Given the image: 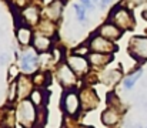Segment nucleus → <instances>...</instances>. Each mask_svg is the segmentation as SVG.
<instances>
[{"instance_id": "14", "label": "nucleus", "mask_w": 147, "mask_h": 128, "mask_svg": "<svg viewBox=\"0 0 147 128\" xmlns=\"http://www.w3.org/2000/svg\"><path fill=\"white\" fill-rule=\"evenodd\" d=\"M64 1L66 0H53L51 3H49V6L45 9L43 11V17L49 19L51 21H59L63 13V7H64Z\"/></svg>"}, {"instance_id": "25", "label": "nucleus", "mask_w": 147, "mask_h": 128, "mask_svg": "<svg viewBox=\"0 0 147 128\" xmlns=\"http://www.w3.org/2000/svg\"><path fill=\"white\" fill-rule=\"evenodd\" d=\"M120 100L117 98V95L114 92H109L107 94V107H113V108H117L120 110ZM121 111V110H120Z\"/></svg>"}, {"instance_id": "11", "label": "nucleus", "mask_w": 147, "mask_h": 128, "mask_svg": "<svg viewBox=\"0 0 147 128\" xmlns=\"http://www.w3.org/2000/svg\"><path fill=\"white\" fill-rule=\"evenodd\" d=\"M16 83H17V98L19 100H26L30 97V94L33 92V87H34V83L33 80L26 76V74H20L17 76L16 78Z\"/></svg>"}, {"instance_id": "12", "label": "nucleus", "mask_w": 147, "mask_h": 128, "mask_svg": "<svg viewBox=\"0 0 147 128\" xmlns=\"http://www.w3.org/2000/svg\"><path fill=\"white\" fill-rule=\"evenodd\" d=\"M96 33L100 34V36H103V37H106V39L110 40V42H116V40H119V39L123 36V30L119 29V27H117L114 23H111V21L103 23L97 30H96Z\"/></svg>"}, {"instance_id": "26", "label": "nucleus", "mask_w": 147, "mask_h": 128, "mask_svg": "<svg viewBox=\"0 0 147 128\" xmlns=\"http://www.w3.org/2000/svg\"><path fill=\"white\" fill-rule=\"evenodd\" d=\"M17 98V83L16 80L10 83V87H9V97H7V101L9 103H13L14 100Z\"/></svg>"}, {"instance_id": "32", "label": "nucleus", "mask_w": 147, "mask_h": 128, "mask_svg": "<svg viewBox=\"0 0 147 128\" xmlns=\"http://www.w3.org/2000/svg\"><path fill=\"white\" fill-rule=\"evenodd\" d=\"M83 128H92V127H83Z\"/></svg>"}, {"instance_id": "27", "label": "nucleus", "mask_w": 147, "mask_h": 128, "mask_svg": "<svg viewBox=\"0 0 147 128\" xmlns=\"http://www.w3.org/2000/svg\"><path fill=\"white\" fill-rule=\"evenodd\" d=\"M124 3V6H127L129 9H136V7H140V6H143V4H146L147 0H124L123 1Z\"/></svg>"}, {"instance_id": "18", "label": "nucleus", "mask_w": 147, "mask_h": 128, "mask_svg": "<svg viewBox=\"0 0 147 128\" xmlns=\"http://www.w3.org/2000/svg\"><path fill=\"white\" fill-rule=\"evenodd\" d=\"M33 31H32V27L29 26H22L19 29H16V39L20 46L23 47H27L30 46L32 42H33Z\"/></svg>"}, {"instance_id": "22", "label": "nucleus", "mask_w": 147, "mask_h": 128, "mask_svg": "<svg viewBox=\"0 0 147 128\" xmlns=\"http://www.w3.org/2000/svg\"><path fill=\"white\" fill-rule=\"evenodd\" d=\"M45 94H46L45 88H34L29 98L32 100V103H33L36 107L46 105V104H47V98H46V95H45Z\"/></svg>"}, {"instance_id": "29", "label": "nucleus", "mask_w": 147, "mask_h": 128, "mask_svg": "<svg viewBox=\"0 0 147 128\" xmlns=\"http://www.w3.org/2000/svg\"><path fill=\"white\" fill-rule=\"evenodd\" d=\"M80 3L87 9V11H92V10H94V3L92 1V0H80Z\"/></svg>"}, {"instance_id": "13", "label": "nucleus", "mask_w": 147, "mask_h": 128, "mask_svg": "<svg viewBox=\"0 0 147 128\" xmlns=\"http://www.w3.org/2000/svg\"><path fill=\"white\" fill-rule=\"evenodd\" d=\"M32 47L39 53V54H45L53 48V39L49 36H45L42 33H34L33 36V42H32Z\"/></svg>"}, {"instance_id": "6", "label": "nucleus", "mask_w": 147, "mask_h": 128, "mask_svg": "<svg viewBox=\"0 0 147 128\" xmlns=\"http://www.w3.org/2000/svg\"><path fill=\"white\" fill-rule=\"evenodd\" d=\"M56 77L59 80V83L61 84V87L66 90V88H73L77 84V74L70 68V66L67 64L66 58L60 60V63L57 64V68H56Z\"/></svg>"}, {"instance_id": "2", "label": "nucleus", "mask_w": 147, "mask_h": 128, "mask_svg": "<svg viewBox=\"0 0 147 128\" xmlns=\"http://www.w3.org/2000/svg\"><path fill=\"white\" fill-rule=\"evenodd\" d=\"M16 118L23 128H34L37 118V107L32 103L30 98L20 100L16 107Z\"/></svg>"}, {"instance_id": "10", "label": "nucleus", "mask_w": 147, "mask_h": 128, "mask_svg": "<svg viewBox=\"0 0 147 128\" xmlns=\"http://www.w3.org/2000/svg\"><path fill=\"white\" fill-rule=\"evenodd\" d=\"M22 17H23L26 26H29V27L36 26L37 27V24L42 20V11H40L37 4L32 3V4L26 6L24 9H22Z\"/></svg>"}, {"instance_id": "30", "label": "nucleus", "mask_w": 147, "mask_h": 128, "mask_svg": "<svg viewBox=\"0 0 147 128\" xmlns=\"http://www.w3.org/2000/svg\"><path fill=\"white\" fill-rule=\"evenodd\" d=\"M110 3H111V0H98V6H100V9H106Z\"/></svg>"}, {"instance_id": "15", "label": "nucleus", "mask_w": 147, "mask_h": 128, "mask_svg": "<svg viewBox=\"0 0 147 128\" xmlns=\"http://www.w3.org/2000/svg\"><path fill=\"white\" fill-rule=\"evenodd\" d=\"M120 118H121V111L117 108H113V107H107L101 113V123L106 127H116L120 123Z\"/></svg>"}, {"instance_id": "5", "label": "nucleus", "mask_w": 147, "mask_h": 128, "mask_svg": "<svg viewBox=\"0 0 147 128\" xmlns=\"http://www.w3.org/2000/svg\"><path fill=\"white\" fill-rule=\"evenodd\" d=\"M127 51L133 60L143 64L147 61V36H134L130 39Z\"/></svg>"}, {"instance_id": "20", "label": "nucleus", "mask_w": 147, "mask_h": 128, "mask_svg": "<svg viewBox=\"0 0 147 128\" xmlns=\"http://www.w3.org/2000/svg\"><path fill=\"white\" fill-rule=\"evenodd\" d=\"M142 76H143V68L142 67H139V68H136L133 73H130V74H127L124 78H123V87H124V90H131L136 83L142 78Z\"/></svg>"}, {"instance_id": "24", "label": "nucleus", "mask_w": 147, "mask_h": 128, "mask_svg": "<svg viewBox=\"0 0 147 128\" xmlns=\"http://www.w3.org/2000/svg\"><path fill=\"white\" fill-rule=\"evenodd\" d=\"M73 9H74V13H76V17L80 23H86L87 21V9L82 4V3H76L73 4Z\"/></svg>"}, {"instance_id": "8", "label": "nucleus", "mask_w": 147, "mask_h": 128, "mask_svg": "<svg viewBox=\"0 0 147 128\" xmlns=\"http://www.w3.org/2000/svg\"><path fill=\"white\" fill-rule=\"evenodd\" d=\"M67 64L70 66V68L79 76V77H84L90 73V63L87 56H80V54H74L71 53L70 56L66 57Z\"/></svg>"}, {"instance_id": "3", "label": "nucleus", "mask_w": 147, "mask_h": 128, "mask_svg": "<svg viewBox=\"0 0 147 128\" xmlns=\"http://www.w3.org/2000/svg\"><path fill=\"white\" fill-rule=\"evenodd\" d=\"M60 108L63 110L66 115L71 118L79 115V113L82 111V103H80V94L74 87L66 88L63 91L61 98H60Z\"/></svg>"}, {"instance_id": "9", "label": "nucleus", "mask_w": 147, "mask_h": 128, "mask_svg": "<svg viewBox=\"0 0 147 128\" xmlns=\"http://www.w3.org/2000/svg\"><path fill=\"white\" fill-rule=\"evenodd\" d=\"M79 94H80V103H82L83 111H92L98 105V97L92 87L82 88V91Z\"/></svg>"}, {"instance_id": "21", "label": "nucleus", "mask_w": 147, "mask_h": 128, "mask_svg": "<svg viewBox=\"0 0 147 128\" xmlns=\"http://www.w3.org/2000/svg\"><path fill=\"white\" fill-rule=\"evenodd\" d=\"M32 80L37 88H45L50 84V73L49 71H37L33 74Z\"/></svg>"}, {"instance_id": "1", "label": "nucleus", "mask_w": 147, "mask_h": 128, "mask_svg": "<svg viewBox=\"0 0 147 128\" xmlns=\"http://www.w3.org/2000/svg\"><path fill=\"white\" fill-rule=\"evenodd\" d=\"M107 21L114 23L119 29H121L123 31L126 30H131L136 24L134 16H133V10L129 9L127 6H124L123 1L117 3L109 13Z\"/></svg>"}, {"instance_id": "4", "label": "nucleus", "mask_w": 147, "mask_h": 128, "mask_svg": "<svg viewBox=\"0 0 147 128\" xmlns=\"http://www.w3.org/2000/svg\"><path fill=\"white\" fill-rule=\"evenodd\" d=\"M39 64H40V54L32 47L24 48L22 56H20V70L26 76H33L34 73L39 71Z\"/></svg>"}, {"instance_id": "19", "label": "nucleus", "mask_w": 147, "mask_h": 128, "mask_svg": "<svg viewBox=\"0 0 147 128\" xmlns=\"http://www.w3.org/2000/svg\"><path fill=\"white\" fill-rule=\"evenodd\" d=\"M37 31L53 39V37H56V23L49 20V19H45L43 17L40 20V23L37 24Z\"/></svg>"}, {"instance_id": "28", "label": "nucleus", "mask_w": 147, "mask_h": 128, "mask_svg": "<svg viewBox=\"0 0 147 128\" xmlns=\"http://www.w3.org/2000/svg\"><path fill=\"white\" fill-rule=\"evenodd\" d=\"M14 1V6L20 7V9H24L26 6L32 4V0H13Z\"/></svg>"}, {"instance_id": "7", "label": "nucleus", "mask_w": 147, "mask_h": 128, "mask_svg": "<svg viewBox=\"0 0 147 128\" xmlns=\"http://www.w3.org/2000/svg\"><path fill=\"white\" fill-rule=\"evenodd\" d=\"M89 44V48L90 51H94V53H104V54H113L114 51H117V46L114 44V42H110L107 40L106 37L97 34L96 31L89 37L87 40Z\"/></svg>"}, {"instance_id": "16", "label": "nucleus", "mask_w": 147, "mask_h": 128, "mask_svg": "<svg viewBox=\"0 0 147 128\" xmlns=\"http://www.w3.org/2000/svg\"><path fill=\"white\" fill-rule=\"evenodd\" d=\"M87 58H89V63H90L92 67L103 68V67H106V66L113 60V54H104V53L90 51V53L87 54Z\"/></svg>"}, {"instance_id": "31", "label": "nucleus", "mask_w": 147, "mask_h": 128, "mask_svg": "<svg viewBox=\"0 0 147 128\" xmlns=\"http://www.w3.org/2000/svg\"><path fill=\"white\" fill-rule=\"evenodd\" d=\"M142 17L147 21V3L144 4V9H143V11H142Z\"/></svg>"}, {"instance_id": "17", "label": "nucleus", "mask_w": 147, "mask_h": 128, "mask_svg": "<svg viewBox=\"0 0 147 128\" xmlns=\"http://www.w3.org/2000/svg\"><path fill=\"white\" fill-rule=\"evenodd\" d=\"M121 70L111 68V70H103L98 74V80L106 85H114L121 80Z\"/></svg>"}, {"instance_id": "23", "label": "nucleus", "mask_w": 147, "mask_h": 128, "mask_svg": "<svg viewBox=\"0 0 147 128\" xmlns=\"http://www.w3.org/2000/svg\"><path fill=\"white\" fill-rule=\"evenodd\" d=\"M47 123V107L40 105L37 107V118H36V125L34 128H43Z\"/></svg>"}]
</instances>
